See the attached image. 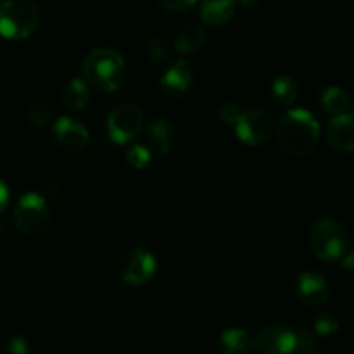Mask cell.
<instances>
[{
	"label": "cell",
	"instance_id": "6da1fadb",
	"mask_svg": "<svg viewBox=\"0 0 354 354\" xmlns=\"http://www.w3.org/2000/svg\"><path fill=\"white\" fill-rule=\"evenodd\" d=\"M320 135L317 118L306 109L287 111L277 127V142L286 154L303 158L315 149Z\"/></svg>",
	"mask_w": 354,
	"mask_h": 354
},
{
	"label": "cell",
	"instance_id": "7a4b0ae2",
	"mask_svg": "<svg viewBox=\"0 0 354 354\" xmlns=\"http://www.w3.org/2000/svg\"><path fill=\"white\" fill-rule=\"evenodd\" d=\"M83 78L100 92H116L127 78V62L113 48H93L83 61Z\"/></svg>",
	"mask_w": 354,
	"mask_h": 354
},
{
	"label": "cell",
	"instance_id": "3957f363",
	"mask_svg": "<svg viewBox=\"0 0 354 354\" xmlns=\"http://www.w3.org/2000/svg\"><path fill=\"white\" fill-rule=\"evenodd\" d=\"M40 23V10L33 0H3L0 3V35L7 40L31 37Z\"/></svg>",
	"mask_w": 354,
	"mask_h": 354
},
{
	"label": "cell",
	"instance_id": "277c9868",
	"mask_svg": "<svg viewBox=\"0 0 354 354\" xmlns=\"http://www.w3.org/2000/svg\"><path fill=\"white\" fill-rule=\"evenodd\" d=\"M310 242L322 261H337L348 251V232L339 220L322 218L311 227Z\"/></svg>",
	"mask_w": 354,
	"mask_h": 354
},
{
	"label": "cell",
	"instance_id": "5b68a950",
	"mask_svg": "<svg viewBox=\"0 0 354 354\" xmlns=\"http://www.w3.org/2000/svg\"><path fill=\"white\" fill-rule=\"evenodd\" d=\"M50 220L47 201L37 192H28L17 201L14 207V225L24 235H40Z\"/></svg>",
	"mask_w": 354,
	"mask_h": 354
},
{
	"label": "cell",
	"instance_id": "8992f818",
	"mask_svg": "<svg viewBox=\"0 0 354 354\" xmlns=\"http://www.w3.org/2000/svg\"><path fill=\"white\" fill-rule=\"evenodd\" d=\"M107 135L118 145L130 144L144 128V113L137 104L121 102L107 116Z\"/></svg>",
	"mask_w": 354,
	"mask_h": 354
},
{
	"label": "cell",
	"instance_id": "52a82bcc",
	"mask_svg": "<svg viewBox=\"0 0 354 354\" xmlns=\"http://www.w3.org/2000/svg\"><path fill=\"white\" fill-rule=\"evenodd\" d=\"M235 133L242 144L251 147L263 145L273 133L272 114L265 109L244 111L241 120L235 123Z\"/></svg>",
	"mask_w": 354,
	"mask_h": 354
},
{
	"label": "cell",
	"instance_id": "ba28073f",
	"mask_svg": "<svg viewBox=\"0 0 354 354\" xmlns=\"http://www.w3.org/2000/svg\"><path fill=\"white\" fill-rule=\"evenodd\" d=\"M158 263L152 252L145 249H131L120 266V279L130 287H140L154 277Z\"/></svg>",
	"mask_w": 354,
	"mask_h": 354
},
{
	"label": "cell",
	"instance_id": "9c48e42d",
	"mask_svg": "<svg viewBox=\"0 0 354 354\" xmlns=\"http://www.w3.org/2000/svg\"><path fill=\"white\" fill-rule=\"evenodd\" d=\"M256 349L263 354H294L297 351V330L275 325L268 327L254 339Z\"/></svg>",
	"mask_w": 354,
	"mask_h": 354
},
{
	"label": "cell",
	"instance_id": "30bf717a",
	"mask_svg": "<svg viewBox=\"0 0 354 354\" xmlns=\"http://www.w3.org/2000/svg\"><path fill=\"white\" fill-rule=\"evenodd\" d=\"M52 135H54V140L57 142L59 147L64 149L66 152H71V154L85 151L90 142L88 130L73 118H59L52 124Z\"/></svg>",
	"mask_w": 354,
	"mask_h": 354
},
{
	"label": "cell",
	"instance_id": "8fae6325",
	"mask_svg": "<svg viewBox=\"0 0 354 354\" xmlns=\"http://www.w3.org/2000/svg\"><path fill=\"white\" fill-rule=\"evenodd\" d=\"M297 299L308 308H318L325 304L330 296V287L325 277L318 272H303L296 282Z\"/></svg>",
	"mask_w": 354,
	"mask_h": 354
},
{
	"label": "cell",
	"instance_id": "7c38bea8",
	"mask_svg": "<svg viewBox=\"0 0 354 354\" xmlns=\"http://www.w3.org/2000/svg\"><path fill=\"white\" fill-rule=\"evenodd\" d=\"M194 80V71L185 61H176L165 75L161 76V90L168 99H178L185 95Z\"/></svg>",
	"mask_w": 354,
	"mask_h": 354
},
{
	"label": "cell",
	"instance_id": "4fadbf2b",
	"mask_svg": "<svg viewBox=\"0 0 354 354\" xmlns=\"http://www.w3.org/2000/svg\"><path fill=\"white\" fill-rule=\"evenodd\" d=\"M328 144L341 152L354 151V118L351 114H337L330 120L327 128Z\"/></svg>",
	"mask_w": 354,
	"mask_h": 354
},
{
	"label": "cell",
	"instance_id": "5bb4252c",
	"mask_svg": "<svg viewBox=\"0 0 354 354\" xmlns=\"http://www.w3.org/2000/svg\"><path fill=\"white\" fill-rule=\"evenodd\" d=\"M145 144L152 156H165L175 144V128L168 120H156L145 131Z\"/></svg>",
	"mask_w": 354,
	"mask_h": 354
},
{
	"label": "cell",
	"instance_id": "9a60e30c",
	"mask_svg": "<svg viewBox=\"0 0 354 354\" xmlns=\"http://www.w3.org/2000/svg\"><path fill=\"white\" fill-rule=\"evenodd\" d=\"M237 7V0H203L201 3V17L206 24L220 26L232 19Z\"/></svg>",
	"mask_w": 354,
	"mask_h": 354
},
{
	"label": "cell",
	"instance_id": "2e32d148",
	"mask_svg": "<svg viewBox=\"0 0 354 354\" xmlns=\"http://www.w3.org/2000/svg\"><path fill=\"white\" fill-rule=\"evenodd\" d=\"M90 88L85 80L71 78L62 85L61 100L66 109L69 111H83L88 104Z\"/></svg>",
	"mask_w": 354,
	"mask_h": 354
},
{
	"label": "cell",
	"instance_id": "e0dca14e",
	"mask_svg": "<svg viewBox=\"0 0 354 354\" xmlns=\"http://www.w3.org/2000/svg\"><path fill=\"white\" fill-rule=\"evenodd\" d=\"M220 349L223 354H254L256 342L245 330L230 328L221 334Z\"/></svg>",
	"mask_w": 354,
	"mask_h": 354
},
{
	"label": "cell",
	"instance_id": "ac0fdd59",
	"mask_svg": "<svg viewBox=\"0 0 354 354\" xmlns=\"http://www.w3.org/2000/svg\"><path fill=\"white\" fill-rule=\"evenodd\" d=\"M204 40H206V31H204V28L201 24H187L176 35L175 47L182 55L194 54V52L199 50Z\"/></svg>",
	"mask_w": 354,
	"mask_h": 354
},
{
	"label": "cell",
	"instance_id": "d6986e66",
	"mask_svg": "<svg viewBox=\"0 0 354 354\" xmlns=\"http://www.w3.org/2000/svg\"><path fill=\"white\" fill-rule=\"evenodd\" d=\"M320 102L327 113L337 116V114H344L349 109L351 100H349L348 92L344 88H341V86H328V88L322 92Z\"/></svg>",
	"mask_w": 354,
	"mask_h": 354
},
{
	"label": "cell",
	"instance_id": "ffe728a7",
	"mask_svg": "<svg viewBox=\"0 0 354 354\" xmlns=\"http://www.w3.org/2000/svg\"><path fill=\"white\" fill-rule=\"evenodd\" d=\"M272 97L282 107H290L297 99V83L290 76L282 75L272 82Z\"/></svg>",
	"mask_w": 354,
	"mask_h": 354
},
{
	"label": "cell",
	"instance_id": "44dd1931",
	"mask_svg": "<svg viewBox=\"0 0 354 354\" xmlns=\"http://www.w3.org/2000/svg\"><path fill=\"white\" fill-rule=\"evenodd\" d=\"M124 159H127V162L131 166V168L144 169L145 166L151 162L152 152L149 151L147 145L135 144V145H131L130 149H128L127 154H124Z\"/></svg>",
	"mask_w": 354,
	"mask_h": 354
},
{
	"label": "cell",
	"instance_id": "7402d4cb",
	"mask_svg": "<svg viewBox=\"0 0 354 354\" xmlns=\"http://www.w3.org/2000/svg\"><path fill=\"white\" fill-rule=\"evenodd\" d=\"M315 332L320 335H334L339 330V320L332 313H320L317 315L313 322Z\"/></svg>",
	"mask_w": 354,
	"mask_h": 354
},
{
	"label": "cell",
	"instance_id": "603a6c76",
	"mask_svg": "<svg viewBox=\"0 0 354 354\" xmlns=\"http://www.w3.org/2000/svg\"><path fill=\"white\" fill-rule=\"evenodd\" d=\"M28 118H30L33 127H45L50 121V109L45 104H33L28 111Z\"/></svg>",
	"mask_w": 354,
	"mask_h": 354
},
{
	"label": "cell",
	"instance_id": "cb8c5ba5",
	"mask_svg": "<svg viewBox=\"0 0 354 354\" xmlns=\"http://www.w3.org/2000/svg\"><path fill=\"white\" fill-rule=\"evenodd\" d=\"M145 52H147V55L151 59H154V61H162V59L166 57V44L161 40V38L158 37H151L147 40V44H145Z\"/></svg>",
	"mask_w": 354,
	"mask_h": 354
},
{
	"label": "cell",
	"instance_id": "d4e9b609",
	"mask_svg": "<svg viewBox=\"0 0 354 354\" xmlns=\"http://www.w3.org/2000/svg\"><path fill=\"white\" fill-rule=\"evenodd\" d=\"M242 114H244V111H242V107L239 106L237 102H227V104H223L220 109V118L227 124L237 123V121L241 120Z\"/></svg>",
	"mask_w": 354,
	"mask_h": 354
},
{
	"label": "cell",
	"instance_id": "484cf974",
	"mask_svg": "<svg viewBox=\"0 0 354 354\" xmlns=\"http://www.w3.org/2000/svg\"><path fill=\"white\" fill-rule=\"evenodd\" d=\"M7 354H30V344H28L26 339L23 335H14L12 339H9L6 348Z\"/></svg>",
	"mask_w": 354,
	"mask_h": 354
},
{
	"label": "cell",
	"instance_id": "4316f807",
	"mask_svg": "<svg viewBox=\"0 0 354 354\" xmlns=\"http://www.w3.org/2000/svg\"><path fill=\"white\" fill-rule=\"evenodd\" d=\"M162 9L171 10V12H183V10L190 9L197 0H156Z\"/></svg>",
	"mask_w": 354,
	"mask_h": 354
},
{
	"label": "cell",
	"instance_id": "83f0119b",
	"mask_svg": "<svg viewBox=\"0 0 354 354\" xmlns=\"http://www.w3.org/2000/svg\"><path fill=\"white\" fill-rule=\"evenodd\" d=\"M341 261H342V268L354 273V248L348 249V251L344 252V256L341 258Z\"/></svg>",
	"mask_w": 354,
	"mask_h": 354
},
{
	"label": "cell",
	"instance_id": "f1b7e54d",
	"mask_svg": "<svg viewBox=\"0 0 354 354\" xmlns=\"http://www.w3.org/2000/svg\"><path fill=\"white\" fill-rule=\"evenodd\" d=\"M9 204V187L6 185L3 180H0V213L7 207Z\"/></svg>",
	"mask_w": 354,
	"mask_h": 354
},
{
	"label": "cell",
	"instance_id": "f546056e",
	"mask_svg": "<svg viewBox=\"0 0 354 354\" xmlns=\"http://www.w3.org/2000/svg\"><path fill=\"white\" fill-rule=\"evenodd\" d=\"M259 0H239V3H242L244 7H252V6H256Z\"/></svg>",
	"mask_w": 354,
	"mask_h": 354
},
{
	"label": "cell",
	"instance_id": "4dcf8cb0",
	"mask_svg": "<svg viewBox=\"0 0 354 354\" xmlns=\"http://www.w3.org/2000/svg\"><path fill=\"white\" fill-rule=\"evenodd\" d=\"M301 354H327V353H322V351H311V349H308V351L301 353Z\"/></svg>",
	"mask_w": 354,
	"mask_h": 354
},
{
	"label": "cell",
	"instance_id": "1f68e13d",
	"mask_svg": "<svg viewBox=\"0 0 354 354\" xmlns=\"http://www.w3.org/2000/svg\"><path fill=\"white\" fill-rule=\"evenodd\" d=\"M351 116L354 118V104H353V107H351Z\"/></svg>",
	"mask_w": 354,
	"mask_h": 354
}]
</instances>
